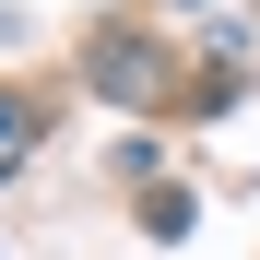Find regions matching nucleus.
Returning a JSON list of instances; mask_svg holds the SVG:
<instances>
[{
    "label": "nucleus",
    "instance_id": "f257e3e1",
    "mask_svg": "<svg viewBox=\"0 0 260 260\" xmlns=\"http://www.w3.org/2000/svg\"><path fill=\"white\" fill-rule=\"evenodd\" d=\"M12 154H24V107H0V178H12Z\"/></svg>",
    "mask_w": 260,
    "mask_h": 260
}]
</instances>
